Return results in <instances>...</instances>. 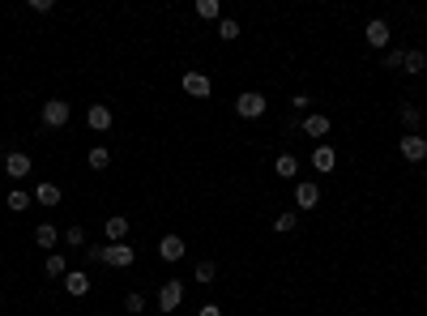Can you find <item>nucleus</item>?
Masks as SVG:
<instances>
[{
  "label": "nucleus",
  "instance_id": "15",
  "mask_svg": "<svg viewBox=\"0 0 427 316\" xmlns=\"http://www.w3.org/2000/svg\"><path fill=\"white\" fill-rule=\"evenodd\" d=\"M299 129H303L308 137H329L334 124H329V116H320V112H316V116H299Z\"/></svg>",
  "mask_w": 427,
  "mask_h": 316
},
{
  "label": "nucleus",
  "instance_id": "5",
  "mask_svg": "<svg viewBox=\"0 0 427 316\" xmlns=\"http://www.w3.org/2000/svg\"><path fill=\"white\" fill-rule=\"evenodd\" d=\"M133 261H137V248H133L129 239H124V244H107V261H103V265H112V270H129Z\"/></svg>",
  "mask_w": 427,
  "mask_h": 316
},
{
  "label": "nucleus",
  "instance_id": "34",
  "mask_svg": "<svg viewBox=\"0 0 427 316\" xmlns=\"http://www.w3.org/2000/svg\"><path fill=\"white\" fill-rule=\"evenodd\" d=\"M197 316H223V308H218V303H201Z\"/></svg>",
  "mask_w": 427,
  "mask_h": 316
},
{
  "label": "nucleus",
  "instance_id": "1",
  "mask_svg": "<svg viewBox=\"0 0 427 316\" xmlns=\"http://www.w3.org/2000/svg\"><path fill=\"white\" fill-rule=\"evenodd\" d=\"M265 112H270V98H265L261 90H244V94L235 98V116H239V120H261Z\"/></svg>",
  "mask_w": 427,
  "mask_h": 316
},
{
  "label": "nucleus",
  "instance_id": "30",
  "mask_svg": "<svg viewBox=\"0 0 427 316\" xmlns=\"http://www.w3.org/2000/svg\"><path fill=\"white\" fill-rule=\"evenodd\" d=\"M86 261H90V265H103V261H107V244H86Z\"/></svg>",
  "mask_w": 427,
  "mask_h": 316
},
{
  "label": "nucleus",
  "instance_id": "27",
  "mask_svg": "<svg viewBox=\"0 0 427 316\" xmlns=\"http://www.w3.org/2000/svg\"><path fill=\"white\" fill-rule=\"evenodd\" d=\"M218 39H223V43H235V39H239V22H235V18H223V22H218Z\"/></svg>",
  "mask_w": 427,
  "mask_h": 316
},
{
  "label": "nucleus",
  "instance_id": "23",
  "mask_svg": "<svg viewBox=\"0 0 427 316\" xmlns=\"http://www.w3.org/2000/svg\"><path fill=\"white\" fill-rule=\"evenodd\" d=\"M295 227H299V214H295V209H282V214L274 218V231H278V235H291Z\"/></svg>",
  "mask_w": 427,
  "mask_h": 316
},
{
  "label": "nucleus",
  "instance_id": "25",
  "mask_svg": "<svg viewBox=\"0 0 427 316\" xmlns=\"http://www.w3.org/2000/svg\"><path fill=\"white\" fill-rule=\"evenodd\" d=\"M427 69V56L423 51H406V65H402V73H410V77H419Z\"/></svg>",
  "mask_w": 427,
  "mask_h": 316
},
{
  "label": "nucleus",
  "instance_id": "33",
  "mask_svg": "<svg viewBox=\"0 0 427 316\" xmlns=\"http://www.w3.org/2000/svg\"><path fill=\"white\" fill-rule=\"evenodd\" d=\"M30 9L34 13H51V9H56V0H30Z\"/></svg>",
  "mask_w": 427,
  "mask_h": 316
},
{
  "label": "nucleus",
  "instance_id": "17",
  "mask_svg": "<svg viewBox=\"0 0 427 316\" xmlns=\"http://www.w3.org/2000/svg\"><path fill=\"white\" fill-rule=\"evenodd\" d=\"M34 244H39L43 252H51V248L60 244V231L51 227V223H39V227H34Z\"/></svg>",
  "mask_w": 427,
  "mask_h": 316
},
{
  "label": "nucleus",
  "instance_id": "26",
  "mask_svg": "<svg viewBox=\"0 0 427 316\" xmlns=\"http://www.w3.org/2000/svg\"><path fill=\"white\" fill-rule=\"evenodd\" d=\"M30 201H34V197H30V192H22V188H13V192H9V209H13V214H26Z\"/></svg>",
  "mask_w": 427,
  "mask_h": 316
},
{
  "label": "nucleus",
  "instance_id": "8",
  "mask_svg": "<svg viewBox=\"0 0 427 316\" xmlns=\"http://www.w3.org/2000/svg\"><path fill=\"white\" fill-rule=\"evenodd\" d=\"M30 167H34V163H30V154H22V150L5 154V176H9V180H26Z\"/></svg>",
  "mask_w": 427,
  "mask_h": 316
},
{
  "label": "nucleus",
  "instance_id": "10",
  "mask_svg": "<svg viewBox=\"0 0 427 316\" xmlns=\"http://www.w3.org/2000/svg\"><path fill=\"white\" fill-rule=\"evenodd\" d=\"M103 239H107V244H124V239H129V218H124V214H112V218L103 223Z\"/></svg>",
  "mask_w": 427,
  "mask_h": 316
},
{
  "label": "nucleus",
  "instance_id": "28",
  "mask_svg": "<svg viewBox=\"0 0 427 316\" xmlns=\"http://www.w3.org/2000/svg\"><path fill=\"white\" fill-rule=\"evenodd\" d=\"M124 312H129V316H141V312H145V295H141V291H129V295H124Z\"/></svg>",
  "mask_w": 427,
  "mask_h": 316
},
{
  "label": "nucleus",
  "instance_id": "31",
  "mask_svg": "<svg viewBox=\"0 0 427 316\" xmlns=\"http://www.w3.org/2000/svg\"><path fill=\"white\" fill-rule=\"evenodd\" d=\"M402 65H406V51L402 47H389L385 51V69H402Z\"/></svg>",
  "mask_w": 427,
  "mask_h": 316
},
{
  "label": "nucleus",
  "instance_id": "3",
  "mask_svg": "<svg viewBox=\"0 0 427 316\" xmlns=\"http://www.w3.org/2000/svg\"><path fill=\"white\" fill-rule=\"evenodd\" d=\"M69 116H73V107H69L65 98H47V103H43V124H47V129H65Z\"/></svg>",
  "mask_w": 427,
  "mask_h": 316
},
{
  "label": "nucleus",
  "instance_id": "19",
  "mask_svg": "<svg viewBox=\"0 0 427 316\" xmlns=\"http://www.w3.org/2000/svg\"><path fill=\"white\" fill-rule=\"evenodd\" d=\"M398 116H402L406 133H419V124H423V107H414V103H402V107H398Z\"/></svg>",
  "mask_w": 427,
  "mask_h": 316
},
{
  "label": "nucleus",
  "instance_id": "13",
  "mask_svg": "<svg viewBox=\"0 0 427 316\" xmlns=\"http://www.w3.org/2000/svg\"><path fill=\"white\" fill-rule=\"evenodd\" d=\"M86 124L94 133H107V129H112V107H107V103H94V107L86 112Z\"/></svg>",
  "mask_w": 427,
  "mask_h": 316
},
{
  "label": "nucleus",
  "instance_id": "4",
  "mask_svg": "<svg viewBox=\"0 0 427 316\" xmlns=\"http://www.w3.org/2000/svg\"><path fill=\"white\" fill-rule=\"evenodd\" d=\"M363 39H367V47L385 51V47H389V39H393V30H389V22H385V18H372V22L363 26Z\"/></svg>",
  "mask_w": 427,
  "mask_h": 316
},
{
  "label": "nucleus",
  "instance_id": "7",
  "mask_svg": "<svg viewBox=\"0 0 427 316\" xmlns=\"http://www.w3.org/2000/svg\"><path fill=\"white\" fill-rule=\"evenodd\" d=\"M398 150H402L406 163H427V137H419V133H406L398 141Z\"/></svg>",
  "mask_w": 427,
  "mask_h": 316
},
{
  "label": "nucleus",
  "instance_id": "6",
  "mask_svg": "<svg viewBox=\"0 0 427 316\" xmlns=\"http://www.w3.org/2000/svg\"><path fill=\"white\" fill-rule=\"evenodd\" d=\"M180 86H184L188 98H209V94H214V81H209L205 73H197V69H188V73L180 77Z\"/></svg>",
  "mask_w": 427,
  "mask_h": 316
},
{
  "label": "nucleus",
  "instance_id": "9",
  "mask_svg": "<svg viewBox=\"0 0 427 316\" xmlns=\"http://www.w3.org/2000/svg\"><path fill=\"white\" fill-rule=\"evenodd\" d=\"M316 205H320L316 180H299V184H295V209H316Z\"/></svg>",
  "mask_w": 427,
  "mask_h": 316
},
{
  "label": "nucleus",
  "instance_id": "18",
  "mask_svg": "<svg viewBox=\"0 0 427 316\" xmlns=\"http://www.w3.org/2000/svg\"><path fill=\"white\" fill-rule=\"evenodd\" d=\"M34 201L39 205H60V184H51V180L34 184Z\"/></svg>",
  "mask_w": 427,
  "mask_h": 316
},
{
  "label": "nucleus",
  "instance_id": "24",
  "mask_svg": "<svg viewBox=\"0 0 427 316\" xmlns=\"http://www.w3.org/2000/svg\"><path fill=\"white\" fill-rule=\"evenodd\" d=\"M192 278H197L201 287H209L214 278H218V265H214V261H197V270H192Z\"/></svg>",
  "mask_w": 427,
  "mask_h": 316
},
{
  "label": "nucleus",
  "instance_id": "14",
  "mask_svg": "<svg viewBox=\"0 0 427 316\" xmlns=\"http://www.w3.org/2000/svg\"><path fill=\"white\" fill-rule=\"evenodd\" d=\"M90 287H94V282H90V274H81V270H69V274H65V291H69L73 299L90 295Z\"/></svg>",
  "mask_w": 427,
  "mask_h": 316
},
{
  "label": "nucleus",
  "instance_id": "22",
  "mask_svg": "<svg viewBox=\"0 0 427 316\" xmlns=\"http://www.w3.org/2000/svg\"><path fill=\"white\" fill-rule=\"evenodd\" d=\"M86 163H90V171H107V167H112V150H107V145H94V150L86 154Z\"/></svg>",
  "mask_w": 427,
  "mask_h": 316
},
{
  "label": "nucleus",
  "instance_id": "2",
  "mask_svg": "<svg viewBox=\"0 0 427 316\" xmlns=\"http://www.w3.org/2000/svg\"><path fill=\"white\" fill-rule=\"evenodd\" d=\"M180 303H184V282H180V278H167L163 287H158V312L176 316V312H180Z\"/></svg>",
  "mask_w": 427,
  "mask_h": 316
},
{
  "label": "nucleus",
  "instance_id": "16",
  "mask_svg": "<svg viewBox=\"0 0 427 316\" xmlns=\"http://www.w3.org/2000/svg\"><path fill=\"white\" fill-rule=\"evenodd\" d=\"M65 274H69V261H65L60 252H47V261H43V278H60V282H65Z\"/></svg>",
  "mask_w": 427,
  "mask_h": 316
},
{
  "label": "nucleus",
  "instance_id": "21",
  "mask_svg": "<svg viewBox=\"0 0 427 316\" xmlns=\"http://www.w3.org/2000/svg\"><path fill=\"white\" fill-rule=\"evenodd\" d=\"M197 18L201 22H223V0H197Z\"/></svg>",
  "mask_w": 427,
  "mask_h": 316
},
{
  "label": "nucleus",
  "instance_id": "29",
  "mask_svg": "<svg viewBox=\"0 0 427 316\" xmlns=\"http://www.w3.org/2000/svg\"><path fill=\"white\" fill-rule=\"evenodd\" d=\"M60 244H69V248H86V231H81V227H69V231H60Z\"/></svg>",
  "mask_w": 427,
  "mask_h": 316
},
{
  "label": "nucleus",
  "instance_id": "12",
  "mask_svg": "<svg viewBox=\"0 0 427 316\" xmlns=\"http://www.w3.org/2000/svg\"><path fill=\"white\" fill-rule=\"evenodd\" d=\"M334 167H338V150L334 145H316L312 150V171L320 176V171H334Z\"/></svg>",
  "mask_w": 427,
  "mask_h": 316
},
{
  "label": "nucleus",
  "instance_id": "11",
  "mask_svg": "<svg viewBox=\"0 0 427 316\" xmlns=\"http://www.w3.org/2000/svg\"><path fill=\"white\" fill-rule=\"evenodd\" d=\"M188 252V244L180 239V235H163V239H158V256H163L167 261V265H176V261Z\"/></svg>",
  "mask_w": 427,
  "mask_h": 316
},
{
  "label": "nucleus",
  "instance_id": "32",
  "mask_svg": "<svg viewBox=\"0 0 427 316\" xmlns=\"http://www.w3.org/2000/svg\"><path fill=\"white\" fill-rule=\"evenodd\" d=\"M291 107H295V116H308V107H312V98H308V94H295V98H291Z\"/></svg>",
  "mask_w": 427,
  "mask_h": 316
},
{
  "label": "nucleus",
  "instance_id": "20",
  "mask_svg": "<svg viewBox=\"0 0 427 316\" xmlns=\"http://www.w3.org/2000/svg\"><path fill=\"white\" fill-rule=\"evenodd\" d=\"M274 171H278L282 180H295V176H299V158H295V154H278V158H274Z\"/></svg>",
  "mask_w": 427,
  "mask_h": 316
}]
</instances>
